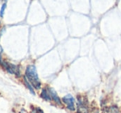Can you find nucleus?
Here are the masks:
<instances>
[{
    "label": "nucleus",
    "instance_id": "11",
    "mask_svg": "<svg viewBox=\"0 0 121 113\" xmlns=\"http://www.w3.org/2000/svg\"><path fill=\"white\" fill-rule=\"evenodd\" d=\"M3 53V48H2V46H1V45H0V55Z\"/></svg>",
    "mask_w": 121,
    "mask_h": 113
},
{
    "label": "nucleus",
    "instance_id": "5",
    "mask_svg": "<svg viewBox=\"0 0 121 113\" xmlns=\"http://www.w3.org/2000/svg\"><path fill=\"white\" fill-rule=\"evenodd\" d=\"M47 91H48L49 94H50V97H51V98H52V100H53L57 105H60V106L62 105V102L60 101V98L58 97V95L56 94V92L53 88H47Z\"/></svg>",
    "mask_w": 121,
    "mask_h": 113
},
{
    "label": "nucleus",
    "instance_id": "8",
    "mask_svg": "<svg viewBox=\"0 0 121 113\" xmlns=\"http://www.w3.org/2000/svg\"><path fill=\"white\" fill-rule=\"evenodd\" d=\"M31 113H44V111L38 106H34L31 110Z\"/></svg>",
    "mask_w": 121,
    "mask_h": 113
},
{
    "label": "nucleus",
    "instance_id": "3",
    "mask_svg": "<svg viewBox=\"0 0 121 113\" xmlns=\"http://www.w3.org/2000/svg\"><path fill=\"white\" fill-rule=\"evenodd\" d=\"M75 98L72 95L67 94L66 96L63 97L62 101L65 105L66 106V108L71 111H74L76 110V106H75Z\"/></svg>",
    "mask_w": 121,
    "mask_h": 113
},
{
    "label": "nucleus",
    "instance_id": "6",
    "mask_svg": "<svg viewBox=\"0 0 121 113\" xmlns=\"http://www.w3.org/2000/svg\"><path fill=\"white\" fill-rule=\"evenodd\" d=\"M40 96H41V97H42V99L46 100V101H52V98H51L50 94H49L47 89H45V88H44V89H42Z\"/></svg>",
    "mask_w": 121,
    "mask_h": 113
},
{
    "label": "nucleus",
    "instance_id": "1",
    "mask_svg": "<svg viewBox=\"0 0 121 113\" xmlns=\"http://www.w3.org/2000/svg\"><path fill=\"white\" fill-rule=\"evenodd\" d=\"M25 77L28 80L29 83L32 84V86L35 88L36 89H39L41 88L42 83H41V81L38 78V74H37V69H36L35 65H30L27 67Z\"/></svg>",
    "mask_w": 121,
    "mask_h": 113
},
{
    "label": "nucleus",
    "instance_id": "4",
    "mask_svg": "<svg viewBox=\"0 0 121 113\" xmlns=\"http://www.w3.org/2000/svg\"><path fill=\"white\" fill-rule=\"evenodd\" d=\"M0 65H2L9 73H13V74H16L17 76L19 75V69L16 65H12L10 63H8L6 61H3V60H0Z\"/></svg>",
    "mask_w": 121,
    "mask_h": 113
},
{
    "label": "nucleus",
    "instance_id": "12",
    "mask_svg": "<svg viewBox=\"0 0 121 113\" xmlns=\"http://www.w3.org/2000/svg\"><path fill=\"white\" fill-rule=\"evenodd\" d=\"M103 113H105V112H103Z\"/></svg>",
    "mask_w": 121,
    "mask_h": 113
},
{
    "label": "nucleus",
    "instance_id": "2",
    "mask_svg": "<svg viewBox=\"0 0 121 113\" xmlns=\"http://www.w3.org/2000/svg\"><path fill=\"white\" fill-rule=\"evenodd\" d=\"M77 99V112L78 113H89L88 101L85 97L78 96Z\"/></svg>",
    "mask_w": 121,
    "mask_h": 113
},
{
    "label": "nucleus",
    "instance_id": "10",
    "mask_svg": "<svg viewBox=\"0 0 121 113\" xmlns=\"http://www.w3.org/2000/svg\"><path fill=\"white\" fill-rule=\"evenodd\" d=\"M91 113H99V111H98L97 109H95V110H94V111H93Z\"/></svg>",
    "mask_w": 121,
    "mask_h": 113
},
{
    "label": "nucleus",
    "instance_id": "7",
    "mask_svg": "<svg viewBox=\"0 0 121 113\" xmlns=\"http://www.w3.org/2000/svg\"><path fill=\"white\" fill-rule=\"evenodd\" d=\"M23 82H24V83H25V85H26V87H27V88H28V90L31 92V93H32V94H35V91H34V88L32 86V84H31L30 83L28 82V80L26 78V77H24V78H23Z\"/></svg>",
    "mask_w": 121,
    "mask_h": 113
},
{
    "label": "nucleus",
    "instance_id": "9",
    "mask_svg": "<svg viewBox=\"0 0 121 113\" xmlns=\"http://www.w3.org/2000/svg\"><path fill=\"white\" fill-rule=\"evenodd\" d=\"M6 8V4H4L3 6L1 7V9H0V17H4V11H5Z\"/></svg>",
    "mask_w": 121,
    "mask_h": 113
}]
</instances>
